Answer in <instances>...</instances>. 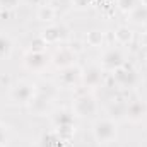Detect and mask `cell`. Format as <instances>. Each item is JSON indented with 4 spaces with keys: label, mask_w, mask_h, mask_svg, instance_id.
<instances>
[{
    "label": "cell",
    "mask_w": 147,
    "mask_h": 147,
    "mask_svg": "<svg viewBox=\"0 0 147 147\" xmlns=\"http://www.w3.org/2000/svg\"><path fill=\"white\" fill-rule=\"evenodd\" d=\"M118 135V128H116V121L111 118H101L96 120L92 125V137L98 144H110L116 139Z\"/></svg>",
    "instance_id": "cell-1"
},
{
    "label": "cell",
    "mask_w": 147,
    "mask_h": 147,
    "mask_svg": "<svg viewBox=\"0 0 147 147\" xmlns=\"http://www.w3.org/2000/svg\"><path fill=\"white\" fill-rule=\"evenodd\" d=\"M36 96V86L28 80H19L10 89V101L19 106H28Z\"/></svg>",
    "instance_id": "cell-2"
},
{
    "label": "cell",
    "mask_w": 147,
    "mask_h": 147,
    "mask_svg": "<svg viewBox=\"0 0 147 147\" xmlns=\"http://www.w3.org/2000/svg\"><path fill=\"white\" fill-rule=\"evenodd\" d=\"M111 75H113L115 84H116L118 87H121V89H134V87H137V86L140 84L139 72H137L134 67L127 65V63H125L123 67L113 70Z\"/></svg>",
    "instance_id": "cell-3"
},
{
    "label": "cell",
    "mask_w": 147,
    "mask_h": 147,
    "mask_svg": "<svg viewBox=\"0 0 147 147\" xmlns=\"http://www.w3.org/2000/svg\"><path fill=\"white\" fill-rule=\"evenodd\" d=\"M127 63V57L123 53L121 48L118 46H113V48H108L103 55H101V62H99V67L103 70H108V72H113L120 67H123Z\"/></svg>",
    "instance_id": "cell-4"
},
{
    "label": "cell",
    "mask_w": 147,
    "mask_h": 147,
    "mask_svg": "<svg viewBox=\"0 0 147 147\" xmlns=\"http://www.w3.org/2000/svg\"><path fill=\"white\" fill-rule=\"evenodd\" d=\"M72 110L77 116H84V118L86 116H92V115L98 113V103H96V99H94L92 94L84 92V94H80V96L75 98Z\"/></svg>",
    "instance_id": "cell-5"
},
{
    "label": "cell",
    "mask_w": 147,
    "mask_h": 147,
    "mask_svg": "<svg viewBox=\"0 0 147 147\" xmlns=\"http://www.w3.org/2000/svg\"><path fill=\"white\" fill-rule=\"evenodd\" d=\"M51 63V57L46 51H33L29 50L24 55V65L31 72H43Z\"/></svg>",
    "instance_id": "cell-6"
},
{
    "label": "cell",
    "mask_w": 147,
    "mask_h": 147,
    "mask_svg": "<svg viewBox=\"0 0 147 147\" xmlns=\"http://www.w3.org/2000/svg\"><path fill=\"white\" fill-rule=\"evenodd\" d=\"M75 51L69 46H62L58 48L53 55H51V65H55L58 70L65 69V67H70V65H75Z\"/></svg>",
    "instance_id": "cell-7"
},
{
    "label": "cell",
    "mask_w": 147,
    "mask_h": 147,
    "mask_svg": "<svg viewBox=\"0 0 147 147\" xmlns=\"http://www.w3.org/2000/svg\"><path fill=\"white\" fill-rule=\"evenodd\" d=\"M58 82L63 87H74V86H77L79 82H82V69L77 67V65H70V67L62 69L60 74H58Z\"/></svg>",
    "instance_id": "cell-8"
},
{
    "label": "cell",
    "mask_w": 147,
    "mask_h": 147,
    "mask_svg": "<svg viewBox=\"0 0 147 147\" xmlns=\"http://www.w3.org/2000/svg\"><path fill=\"white\" fill-rule=\"evenodd\" d=\"M41 39L46 43V45H57L60 41H63L65 38L69 36V31L65 26H58V24H53V26H48L46 29H43V33L39 34Z\"/></svg>",
    "instance_id": "cell-9"
},
{
    "label": "cell",
    "mask_w": 147,
    "mask_h": 147,
    "mask_svg": "<svg viewBox=\"0 0 147 147\" xmlns=\"http://www.w3.org/2000/svg\"><path fill=\"white\" fill-rule=\"evenodd\" d=\"M103 69L99 65H89L82 70V82L87 87H98L103 82Z\"/></svg>",
    "instance_id": "cell-10"
},
{
    "label": "cell",
    "mask_w": 147,
    "mask_h": 147,
    "mask_svg": "<svg viewBox=\"0 0 147 147\" xmlns=\"http://www.w3.org/2000/svg\"><path fill=\"white\" fill-rule=\"evenodd\" d=\"M31 111L38 115V116H43V115H46V113H50L51 111V99H50V96H46V94H39L36 92V96L33 98V101L28 105Z\"/></svg>",
    "instance_id": "cell-11"
},
{
    "label": "cell",
    "mask_w": 147,
    "mask_h": 147,
    "mask_svg": "<svg viewBox=\"0 0 147 147\" xmlns=\"http://www.w3.org/2000/svg\"><path fill=\"white\" fill-rule=\"evenodd\" d=\"M51 121L55 125V128H60V127H75V113L74 110H67V108H62V110H57L51 116Z\"/></svg>",
    "instance_id": "cell-12"
},
{
    "label": "cell",
    "mask_w": 147,
    "mask_h": 147,
    "mask_svg": "<svg viewBox=\"0 0 147 147\" xmlns=\"http://www.w3.org/2000/svg\"><path fill=\"white\" fill-rule=\"evenodd\" d=\"M147 115V105L142 101H132L127 106V120L139 123L144 120V116Z\"/></svg>",
    "instance_id": "cell-13"
},
{
    "label": "cell",
    "mask_w": 147,
    "mask_h": 147,
    "mask_svg": "<svg viewBox=\"0 0 147 147\" xmlns=\"http://www.w3.org/2000/svg\"><path fill=\"white\" fill-rule=\"evenodd\" d=\"M127 106L128 103H125L123 99H113L108 106V115L111 120L120 121V120H127Z\"/></svg>",
    "instance_id": "cell-14"
},
{
    "label": "cell",
    "mask_w": 147,
    "mask_h": 147,
    "mask_svg": "<svg viewBox=\"0 0 147 147\" xmlns=\"http://www.w3.org/2000/svg\"><path fill=\"white\" fill-rule=\"evenodd\" d=\"M63 144H65V140L60 139L57 130H51V132L45 134L39 140V147H62Z\"/></svg>",
    "instance_id": "cell-15"
},
{
    "label": "cell",
    "mask_w": 147,
    "mask_h": 147,
    "mask_svg": "<svg viewBox=\"0 0 147 147\" xmlns=\"http://www.w3.org/2000/svg\"><path fill=\"white\" fill-rule=\"evenodd\" d=\"M128 17H130V21H132V22H135V24L147 22V5L139 3L137 7H134V9L128 12Z\"/></svg>",
    "instance_id": "cell-16"
},
{
    "label": "cell",
    "mask_w": 147,
    "mask_h": 147,
    "mask_svg": "<svg viewBox=\"0 0 147 147\" xmlns=\"http://www.w3.org/2000/svg\"><path fill=\"white\" fill-rule=\"evenodd\" d=\"M132 38H134V33H132V29H128L127 26H120V28L115 31V41H116V45H120V46L128 45V43L132 41Z\"/></svg>",
    "instance_id": "cell-17"
},
{
    "label": "cell",
    "mask_w": 147,
    "mask_h": 147,
    "mask_svg": "<svg viewBox=\"0 0 147 147\" xmlns=\"http://www.w3.org/2000/svg\"><path fill=\"white\" fill-rule=\"evenodd\" d=\"M36 17L43 22H50L51 19H55V7L53 5H48V3H43L39 5L36 12Z\"/></svg>",
    "instance_id": "cell-18"
},
{
    "label": "cell",
    "mask_w": 147,
    "mask_h": 147,
    "mask_svg": "<svg viewBox=\"0 0 147 147\" xmlns=\"http://www.w3.org/2000/svg\"><path fill=\"white\" fill-rule=\"evenodd\" d=\"M14 43L7 34H0V58H9L12 55Z\"/></svg>",
    "instance_id": "cell-19"
},
{
    "label": "cell",
    "mask_w": 147,
    "mask_h": 147,
    "mask_svg": "<svg viewBox=\"0 0 147 147\" xmlns=\"http://www.w3.org/2000/svg\"><path fill=\"white\" fill-rule=\"evenodd\" d=\"M55 130H57V134L60 135V139H62V140L69 142V140H70V139L74 137L75 127H60V128H55Z\"/></svg>",
    "instance_id": "cell-20"
},
{
    "label": "cell",
    "mask_w": 147,
    "mask_h": 147,
    "mask_svg": "<svg viewBox=\"0 0 147 147\" xmlns=\"http://www.w3.org/2000/svg\"><path fill=\"white\" fill-rule=\"evenodd\" d=\"M103 43V33H99V31H91L89 34H87V45H91V46H99Z\"/></svg>",
    "instance_id": "cell-21"
},
{
    "label": "cell",
    "mask_w": 147,
    "mask_h": 147,
    "mask_svg": "<svg viewBox=\"0 0 147 147\" xmlns=\"http://www.w3.org/2000/svg\"><path fill=\"white\" fill-rule=\"evenodd\" d=\"M19 3H21V0H0V10H5V12L14 10L19 7Z\"/></svg>",
    "instance_id": "cell-22"
},
{
    "label": "cell",
    "mask_w": 147,
    "mask_h": 147,
    "mask_svg": "<svg viewBox=\"0 0 147 147\" xmlns=\"http://www.w3.org/2000/svg\"><path fill=\"white\" fill-rule=\"evenodd\" d=\"M137 5H139V0H118V7L125 12H130Z\"/></svg>",
    "instance_id": "cell-23"
},
{
    "label": "cell",
    "mask_w": 147,
    "mask_h": 147,
    "mask_svg": "<svg viewBox=\"0 0 147 147\" xmlns=\"http://www.w3.org/2000/svg\"><path fill=\"white\" fill-rule=\"evenodd\" d=\"M7 140H9V130L3 123H0V147H5Z\"/></svg>",
    "instance_id": "cell-24"
},
{
    "label": "cell",
    "mask_w": 147,
    "mask_h": 147,
    "mask_svg": "<svg viewBox=\"0 0 147 147\" xmlns=\"http://www.w3.org/2000/svg\"><path fill=\"white\" fill-rule=\"evenodd\" d=\"M142 5H147V0H142Z\"/></svg>",
    "instance_id": "cell-25"
},
{
    "label": "cell",
    "mask_w": 147,
    "mask_h": 147,
    "mask_svg": "<svg viewBox=\"0 0 147 147\" xmlns=\"http://www.w3.org/2000/svg\"><path fill=\"white\" fill-rule=\"evenodd\" d=\"M146 60H147V55H146Z\"/></svg>",
    "instance_id": "cell-26"
}]
</instances>
